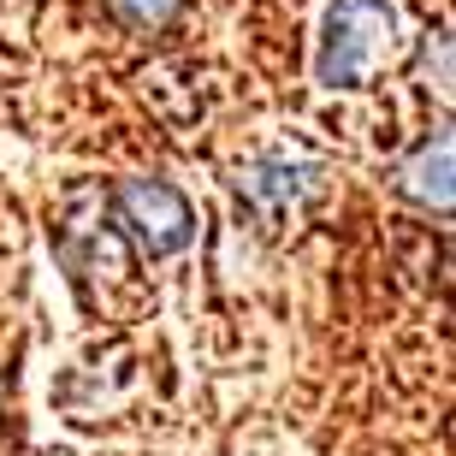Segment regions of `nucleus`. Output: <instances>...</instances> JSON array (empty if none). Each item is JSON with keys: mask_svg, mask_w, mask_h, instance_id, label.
Returning a JSON list of instances; mask_svg holds the SVG:
<instances>
[{"mask_svg": "<svg viewBox=\"0 0 456 456\" xmlns=\"http://www.w3.org/2000/svg\"><path fill=\"white\" fill-rule=\"evenodd\" d=\"M314 184H321V167H314V160H303V154H285V149L255 154L249 167H243V178H237V190H243L255 208H267V214L297 208Z\"/></svg>", "mask_w": 456, "mask_h": 456, "instance_id": "7ed1b4c3", "label": "nucleus"}, {"mask_svg": "<svg viewBox=\"0 0 456 456\" xmlns=\"http://www.w3.org/2000/svg\"><path fill=\"white\" fill-rule=\"evenodd\" d=\"M113 208H118V225H131V237L149 255H178L196 237L190 202L172 184H160V178H125L113 190Z\"/></svg>", "mask_w": 456, "mask_h": 456, "instance_id": "f03ea898", "label": "nucleus"}, {"mask_svg": "<svg viewBox=\"0 0 456 456\" xmlns=\"http://www.w3.org/2000/svg\"><path fill=\"white\" fill-rule=\"evenodd\" d=\"M415 77H421V89H451V42H444V30H433L421 42V71H415Z\"/></svg>", "mask_w": 456, "mask_h": 456, "instance_id": "423d86ee", "label": "nucleus"}, {"mask_svg": "<svg viewBox=\"0 0 456 456\" xmlns=\"http://www.w3.org/2000/svg\"><path fill=\"white\" fill-rule=\"evenodd\" d=\"M397 190L409 202L433 208V214H451V136H427L421 149L397 167Z\"/></svg>", "mask_w": 456, "mask_h": 456, "instance_id": "20e7f679", "label": "nucleus"}, {"mask_svg": "<svg viewBox=\"0 0 456 456\" xmlns=\"http://www.w3.org/2000/svg\"><path fill=\"white\" fill-rule=\"evenodd\" d=\"M113 6L118 24H131V30H160L172 12H178V0H107Z\"/></svg>", "mask_w": 456, "mask_h": 456, "instance_id": "39448f33", "label": "nucleus"}, {"mask_svg": "<svg viewBox=\"0 0 456 456\" xmlns=\"http://www.w3.org/2000/svg\"><path fill=\"white\" fill-rule=\"evenodd\" d=\"M397 48V6L391 0H332L321 24V71L326 89H355Z\"/></svg>", "mask_w": 456, "mask_h": 456, "instance_id": "f257e3e1", "label": "nucleus"}]
</instances>
